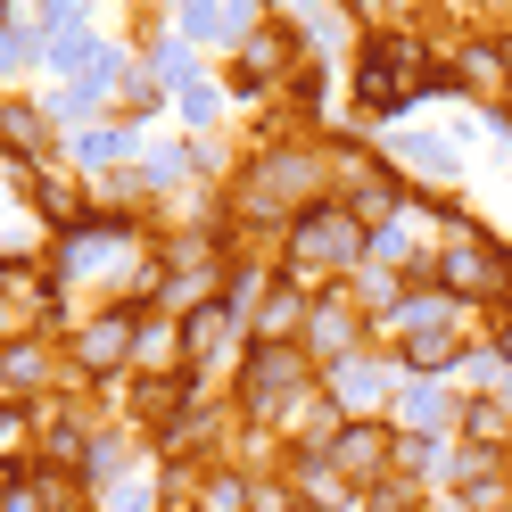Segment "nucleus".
<instances>
[{"mask_svg":"<svg viewBox=\"0 0 512 512\" xmlns=\"http://www.w3.org/2000/svg\"><path fill=\"white\" fill-rule=\"evenodd\" d=\"M306 207H323V157L298 149V141H265V149L248 157L240 190H232V215L256 223V232H281V240H290V223H298Z\"/></svg>","mask_w":512,"mask_h":512,"instance_id":"1","label":"nucleus"},{"mask_svg":"<svg viewBox=\"0 0 512 512\" xmlns=\"http://www.w3.org/2000/svg\"><path fill=\"white\" fill-rule=\"evenodd\" d=\"M281 248H290V281H298V290L306 298H331V281H347V265L364 256V223L323 199V207H306L290 223V240H281Z\"/></svg>","mask_w":512,"mask_h":512,"instance_id":"2","label":"nucleus"},{"mask_svg":"<svg viewBox=\"0 0 512 512\" xmlns=\"http://www.w3.org/2000/svg\"><path fill=\"white\" fill-rule=\"evenodd\" d=\"M306 389H314V356H306V347L248 339L240 380H232V405H240V413H273V422H281V397H306Z\"/></svg>","mask_w":512,"mask_h":512,"instance_id":"3","label":"nucleus"},{"mask_svg":"<svg viewBox=\"0 0 512 512\" xmlns=\"http://www.w3.org/2000/svg\"><path fill=\"white\" fill-rule=\"evenodd\" d=\"M323 455L339 463V479L356 496H372V488H389V463L405 455V438L389 430V422H372V413H356V422H339V438L323 446Z\"/></svg>","mask_w":512,"mask_h":512,"instance_id":"4","label":"nucleus"},{"mask_svg":"<svg viewBox=\"0 0 512 512\" xmlns=\"http://www.w3.org/2000/svg\"><path fill=\"white\" fill-rule=\"evenodd\" d=\"M281 75H306L298 67V25L290 17H281V25H248V42H240V58H232V91H240V100H256V91H273Z\"/></svg>","mask_w":512,"mask_h":512,"instance_id":"5","label":"nucleus"},{"mask_svg":"<svg viewBox=\"0 0 512 512\" xmlns=\"http://www.w3.org/2000/svg\"><path fill=\"white\" fill-rule=\"evenodd\" d=\"M438 290L446 298H488V290H504V248L488 240V232H455L438 248Z\"/></svg>","mask_w":512,"mask_h":512,"instance_id":"6","label":"nucleus"},{"mask_svg":"<svg viewBox=\"0 0 512 512\" xmlns=\"http://www.w3.org/2000/svg\"><path fill=\"white\" fill-rule=\"evenodd\" d=\"M413 75H422V42L372 34V42H364V67H356V91H364V108H397Z\"/></svg>","mask_w":512,"mask_h":512,"instance_id":"7","label":"nucleus"},{"mask_svg":"<svg viewBox=\"0 0 512 512\" xmlns=\"http://www.w3.org/2000/svg\"><path fill=\"white\" fill-rule=\"evenodd\" d=\"M141 323H149L141 306H108V314H91L83 339H75L83 380H100V372H116V364H133V356H141Z\"/></svg>","mask_w":512,"mask_h":512,"instance_id":"8","label":"nucleus"},{"mask_svg":"<svg viewBox=\"0 0 512 512\" xmlns=\"http://www.w3.org/2000/svg\"><path fill=\"white\" fill-rule=\"evenodd\" d=\"M190 389H199V372H141V380H133V422L166 438L174 422L199 413V405H190Z\"/></svg>","mask_w":512,"mask_h":512,"instance_id":"9","label":"nucleus"},{"mask_svg":"<svg viewBox=\"0 0 512 512\" xmlns=\"http://www.w3.org/2000/svg\"><path fill=\"white\" fill-rule=\"evenodd\" d=\"M364 339V323H356V306H347V290H331V298H314V323H306V356L314 364H347V347Z\"/></svg>","mask_w":512,"mask_h":512,"instance_id":"10","label":"nucleus"},{"mask_svg":"<svg viewBox=\"0 0 512 512\" xmlns=\"http://www.w3.org/2000/svg\"><path fill=\"white\" fill-rule=\"evenodd\" d=\"M232 331H240V314L223 306V298L190 306V314H182V364H190V372H207V364L223 356V339H232Z\"/></svg>","mask_w":512,"mask_h":512,"instance_id":"11","label":"nucleus"},{"mask_svg":"<svg viewBox=\"0 0 512 512\" xmlns=\"http://www.w3.org/2000/svg\"><path fill=\"white\" fill-rule=\"evenodd\" d=\"M455 83L488 91V100H512V58H504V42H463V50H455Z\"/></svg>","mask_w":512,"mask_h":512,"instance_id":"12","label":"nucleus"},{"mask_svg":"<svg viewBox=\"0 0 512 512\" xmlns=\"http://www.w3.org/2000/svg\"><path fill=\"white\" fill-rule=\"evenodd\" d=\"M199 512H256V479H248L240 463L199 471Z\"/></svg>","mask_w":512,"mask_h":512,"instance_id":"13","label":"nucleus"},{"mask_svg":"<svg viewBox=\"0 0 512 512\" xmlns=\"http://www.w3.org/2000/svg\"><path fill=\"white\" fill-rule=\"evenodd\" d=\"M455 496H463V512H504V504H512V479H504L496 455H479V463L463 471V488H455Z\"/></svg>","mask_w":512,"mask_h":512,"instance_id":"14","label":"nucleus"},{"mask_svg":"<svg viewBox=\"0 0 512 512\" xmlns=\"http://www.w3.org/2000/svg\"><path fill=\"white\" fill-rule=\"evenodd\" d=\"M463 438L488 446V455H504V446H512V413L488 405V397H471V405H463Z\"/></svg>","mask_w":512,"mask_h":512,"instance_id":"15","label":"nucleus"},{"mask_svg":"<svg viewBox=\"0 0 512 512\" xmlns=\"http://www.w3.org/2000/svg\"><path fill=\"white\" fill-rule=\"evenodd\" d=\"M0 133H9V157H34L42 149V116L25 100H9V108H0Z\"/></svg>","mask_w":512,"mask_h":512,"instance_id":"16","label":"nucleus"},{"mask_svg":"<svg viewBox=\"0 0 512 512\" xmlns=\"http://www.w3.org/2000/svg\"><path fill=\"white\" fill-rule=\"evenodd\" d=\"M496 347H504V364H512V314H504V323H496Z\"/></svg>","mask_w":512,"mask_h":512,"instance_id":"17","label":"nucleus"},{"mask_svg":"<svg viewBox=\"0 0 512 512\" xmlns=\"http://www.w3.org/2000/svg\"><path fill=\"white\" fill-rule=\"evenodd\" d=\"M290 512H323V504H290Z\"/></svg>","mask_w":512,"mask_h":512,"instance_id":"18","label":"nucleus"},{"mask_svg":"<svg viewBox=\"0 0 512 512\" xmlns=\"http://www.w3.org/2000/svg\"><path fill=\"white\" fill-rule=\"evenodd\" d=\"M504 58H512V34H504Z\"/></svg>","mask_w":512,"mask_h":512,"instance_id":"19","label":"nucleus"},{"mask_svg":"<svg viewBox=\"0 0 512 512\" xmlns=\"http://www.w3.org/2000/svg\"><path fill=\"white\" fill-rule=\"evenodd\" d=\"M504 124H512V100H504Z\"/></svg>","mask_w":512,"mask_h":512,"instance_id":"20","label":"nucleus"}]
</instances>
